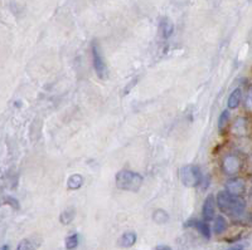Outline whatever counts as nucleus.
Instances as JSON below:
<instances>
[{
    "instance_id": "a211bd4d",
    "label": "nucleus",
    "mask_w": 252,
    "mask_h": 250,
    "mask_svg": "<svg viewBox=\"0 0 252 250\" xmlns=\"http://www.w3.org/2000/svg\"><path fill=\"white\" fill-rule=\"evenodd\" d=\"M64 244H66V249L67 250L76 249V248H77V245H78V235H77V234H71V235L67 236Z\"/></svg>"
},
{
    "instance_id": "f03ea898",
    "label": "nucleus",
    "mask_w": 252,
    "mask_h": 250,
    "mask_svg": "<svg viewBox=\"0 0 252 250\" xmlns=\"http://www.w3.org/2000/svg\"><path fill=\"white\" fill-rule=\"evenodd\" d=\"M115 180H116V186L120 190L130 191V193H138L144 182V177L140 173L129 170H123L116 173Z\"/></svg>"
},
{
    "instance_id": "412c9836",
    "label": "nucleus",
    "mask_w": 252,
    "mask_h": 250,
    "mask_svg": "<svg viewBox=\"0 0 252 250\" xmlns=\"http://www.w3.org/2000/svg\"><path fill=\"white\" fill-rule=\"evenodd\" d=\"M246 107H247V110H250V111H252V88L250 89L249 94H247Z\"/></svg>"
},
{
    "instance_id": "1a4fd4ad",
    "label": "nucleus",
    "mask_w": 252,
    "mask_h": 250,
    "mask_svg": "<svg viewBox=\"0 0 252 250\" xmlns=\"http://www.w3.org/2000/svg\"><path fill=\"white\" fill-rule=\"evenodd\" d=\"M40 242L38 239L34 238H27L23 239L22 242L18 244L17 249L15 250H37L39 248Z\"/></svg>"
},
{
    "instance_id": "f8f14e48",
    "label": "nucleus",
    "mask_w": 252,
    "mask_h": 250,
    "mask_svg": "<svg viewBox=\"0 0 252 250\" xmlns=\"http://www.w3.org/2000/svg\"><path fill=\"white\" fill-rule=\"evenodd\" d=\"M241 98H242V91H241V88H236L228 97V103H227L228 108H231V110L237 108L241 103Z\"/></svg>"
},
{
    "instance_id": "4be33fe9",
    "label": "nucleus",
    "mask_w": 252,
    "mask_h": 250,
    "mask_svg": "<svg viewBox=\"0 0 252 250\" xmlns=\"http://www.w3.org/2000/svg\"><path fill=\"white\" fill-rule=\"evenodd\" d=\"M227 250H244V247H242V245H235V247L228 248Z\"/></svg>"
},
{
    "instance_id": "aec40b11",
    "label": "nucleus",
    "mask_w": 252,
    "mask_h": 250,
    "mask_svg": "<svg viewBox=\"0 0 252 250\" xmlns=\"http://www.w3.org/2000/svg\"><path fill=\"white\" fill-rule=\"evenodd\" d=\"M6 201H8L6 204L10 205V206H12L13 209H15V210H17V209H19V202H18V200L14 199V197H12V196L6 197Z\"/></svg>"
},
{
    "instance_id": "20e7f679",
    "label": "nucleus",
    "mask_w": 252,
    "mask_h": 250,
    "mask_svg": "<svg viewBox=\"0 0 252 250\" xmlns=\"http://www.w3.org/2000/svg\"><path fill=\"white\" fill-rule=\"evenodd\" d=\"M91 52H92V59H94V68L97 77L100 80H106L109 77V71H107V66L103 59L102 52H101L100 46L96 42H92L91 44Z\"/></svg>"
},
{
    "instance_id": "4468645a",
    "label": "nucleus",
    "mask_w": 252,
    "mask_h": 250,
    "mask_svg": "<svg viewBox=\"0 0 252 250\" xmlns=\"http://www.w3.org/2000/svg\"><path fill=\"white\" fill-rule=\"evenodd\" d=\"M75 216H76L75 208H68V209H66V210L61 213L60 222H62L63 225H68V224H71L72 222H73Z\"/></svg>"
},
{
    "instance_id": "6ab92c4d",
    "label": "nucleus",
    "mask_w": 252,
    "mask_h": 250,
    "mask_svg": "<svg viewBox=\"0 0 252 250\" xmlns=\"http://www.w3.org/2000/svg\"><path fill=\"white\" fill-rule=\"evenodd\" d=\"M233 132L237 135H245L246 134V119L238 118L237 122L233 126Z\"/></svg>"
},
{
    "instance_id": "9d476101",
    "label": "nucleus",
    "mask_w": 252,
    "mask_h": 250,
    "mask_svg": "<svg viewBox=\"0 0 252 250\" xmlns=\"http://www.w3.org/2000/svg\"><path fill=\"white\" fill-rule=\"evenodd\" d=\"M136 243V234L134 231H126L119 239V245L121 248H131Z\"/></svg>"
},
{
    "instance_id": "0eeeda50",
    "label": "nucleus",
    "mask_w": 252,
    "mask_h": 250,
    "mask_svg": "<svg viewBox=\"0 0 252 250\" xmlns=\"http://www.w3.org/2000/svg\"><path fill=\"white\" fill-rule=\"evenodd\" d=\"M186 226H192L195 227L202 236H204L206 239H211V227L207 224L206 222H199V220H188L186 224Z\"/></svg>"
},
{
    "instance_id": "6e6552de",
    "label": "nucleus",
    "mask_w": 252,
    "mask_h": 250,
    "mask_svg": "<svg viewBox=\"0 0 252 250\" xmlns=\"http://www.w3.org/2000/svg\"><path fill=\"white\" fill-rule=\"evenodd\" d=\"M226 189L229 194L238 196L240 194H242L245 191V181L241 179H233L231 181H228V184L226 185Z\"/></svg>"
},
{
    "instance_id": "2eb2a0df",
    "label": "nucleus",
    "mask_w": 252,
    "mask_h": 250,
    "mask_svg": "<svg viewBox=\"0 0 252 250\" xmlns=\"http://www.w3.org/2000/svg\"><path fill=\"white\" fill-rule=\"evenodd\" d=\"M227 226H228V224H227V220H226V218H224V216L220 215V216H217V218H216V219H215V226H213L216 234L224 233V231L227 230Z\"/></svg>"
},
{
    "instance_id": "9b49d317",
    "label": "nucleus",
    "mask_w": 252,
    "mask_h": 250,
    "mask_svg": "<svg viewBox=\"0 0 252 250\" xmlns=\"http://www.w3.org/2000/svg\"><path fill=\"white\" fill-rule=\"evenodd\" d=\"M83 182H85V179H83L82 175L75 173V175L69 176L68 180H67V188H68V190H78L80 188H82Z\"/></svg>"
},
{
    "instance_id": "b1692460",
    "label": "nucleus",
    "mask_w": 252,
    "mask_h": 250,
    "mask_svg": "<svg viewBox=\"0 0 252 250\" xmlns=\"http://www.w3.org/2000/svg\"><path fill=\"white\" fill-rule=\"evenodd\" d=\"M0 250H10V247H9V245H6V244H4V245H1Z\"/></svg>"
},
{
    "instance_id": "39448f33",
    "label": "nucleus",
    "mask_w": 252,
    "mask_h": 250,
    "mask_svg": "<svg viewBox=\"0 0 252 250\" xmlns=\"http://www.w3.org/2000/svg\"><path fill=\"white\" fill-rule=\"evenodd\" d=\"M222 168L227 175H235L240 171L241 168V161L237 156L235 155H228L223 159L222 162Z\"/></svg>"
},
{
    "instance_id": "393cba45",
    "label": "nucleus",
    "mask_w": 252,
    "mask_h": 250,
    "mask_svg": "<svg viewBox=\"0 0 252 250\" xmlns=\"http://www.w3.org/2000/svg\"><path fill=\"white\" fill-rule=\"evenodd\" d=\"M250 164H251V166H252V156L250 157Z\"/></svg>"
},
{
    "instance_id": "ddd939ff",
    "label": "nucleus",
    "mask_w": 252,
    "mask_h": 250,
    "mask_svg": "<svg viewBox=\"0 0 252 250\" xmlns=\"http://www.w3.org/2000/svg\"><path fill=\"white\" fill-rule=\"evenodd\" d=\"M160 31L161 35L164 38H169L170 35L173 34V31H174V26L170 22L169 19H166V18H163L160 22Z\"/></svg>"
},
{
    "instance_id": "f3484780",
    "label": "nucleus",
    "mask_w": 252,
    "mask_h": 250,
    "mask_svg": "<svg viewBox=\"0 0 252 250\" xmlns=\"http://www.w3.org/2000/svg\"><path fill=\"white\" fill-rule=\"evenodd\" d=\"M228 121H229V112L227 110L222 111L220 113V118H218V130L220 132H223L226 130L227 125H228Z\"/></svg>"
},
{
    "instance_id": "5701e85b",
    "label": "nucleus",
    "mask_w": 252,
    "mask_h": 250,
    "mask_svg": "<svg viewBox=\"0 0 252 250\" xmlns=\"http://www.w3.org/2000/svg\"><path fill=\"white\" fill-rule=\"evenodd\" d=\"M155 250H172V249H170L169 247H166V245H160V247H158Z\"/></svg>"
},
{
    "instance_id": "dca6fc26",
    "label": "nucleus",
    "mask_w": 252,
    "mask_h": 250,
    "mask_svg": "<svg viewBox=\"0 0 252 250\" xmlns=\"http://www.w3.org/2000/svg\"><path fill=\"white\" fill-rule=\"evenodd\" d=\"M153 220L157 224H165L169 220V215L164 210H155L154 214H153Z\"/></svg>"
},
{
    "instance_id": "7ed1b4c3",
    "label": "nucleus",
    "mask_w": 252,
    "mask_h": 250,
    "mask_svg": "<svg viewBox=\"0 0 252 250\" xmlns=\"http://www.w3.org/2000/svg\"><path fill=\"white\" fill-rule=\"evenodd\" d=\"M179 179L187 188H195L202 184L201 168L195 165H187L179 170Z\"/></svg>"
},
{
    "instance_id": "423d86ee",
    "label": "nucleus",
    "mask_w": 252,
    "mask_h": 250,
    "mask_svg": "<svg viewBox=\"0 0 252 250\" xmlns=\"http://www.w3.org/2000/svg\"><path fill=\"white\" fill-rule=\"evenodd\" d=\"M216 202L213 195H208L207 199L203 202V208H202V216H203L204 222H211L215 218L216 211Z\"/></svg>"
},
{
    "instance_id": "f257e3e1",
    "label": "nucleus",
    "mask_w": 252,
    "mask_h": 250,
    "mask_svg": "<svg viewBox=\"0 0 252 250\" xmlns=\"http://www.w3.org/2000/svg\"><path fill=\"white\" fill-rule=\"evenodd\" d=\"M216 201L222 213L231 216L241 215V214H244L245 209H246V202L241 197L229 194L228 191H220Z\"/></svg>"
}]
</instances>
